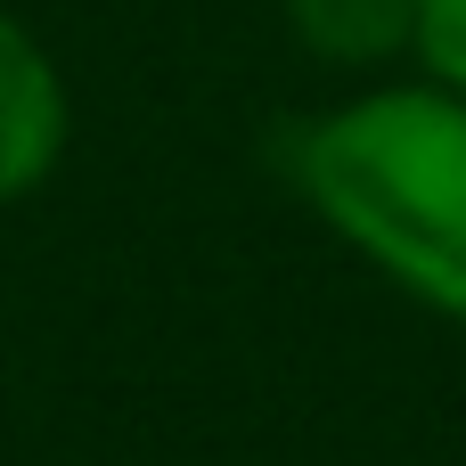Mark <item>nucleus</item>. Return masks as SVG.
Here are the masks:
<instances>
[{"instance_id": "nucleus-3", "label": "nucleus", "mask_w": 466, "mask_h": 466, "mask_svg": "<svg viewBox=\"0 0 466 466\" xmlns=\"http://www.w3.org/2000/svg\"><path fill=\"white\" fill-rule=\"evenodd\" d=\"M287 25L328 66H377L418 49V0H287Z\"/></svg>"}, {"instance_id": "nucleus-1", "label": "nucleus", "mask_w": 466, "mask_h": 466, "mask_svg": "<svg viewBox=\"0 0 466 466\" xmlns=\"http://www.w3.org/2000/svg\"><path fill=\"white\" fill-rule=\"evenodd\" d=\"M311 213L401 295L466 328V98L442 82L369 90L287 147Z\"/></svg>"}, {"instance_id": "nucleus-4", "label": "nucleus", "mask_w": 466, "mask_h": 466, "mask_svg": "<svg viewBox=\"0 0 466 466\" xmlns=\"http://www.w3.org/2000/svg\"><path fill=\"white\" fill-rule=\"evenodd\" d=\"M418 57L442 90L466 98V0H418Z\"/></svg>"}, {"instance_id": "nucleus-2", "label": "nucleus", "mask_w": 466, "mask_h": 466, "mask_svg": "<svg viewBox=\"0 0 466 466\" xmlns=\"http://www.w3.org/2000/svg\"><path fill=\"white\" fill-rule=\"evenodd\" d=\"M66 131H74V98L57 57L0 8V205H25L57 172Z\"/></svg>"}]
</instances>
